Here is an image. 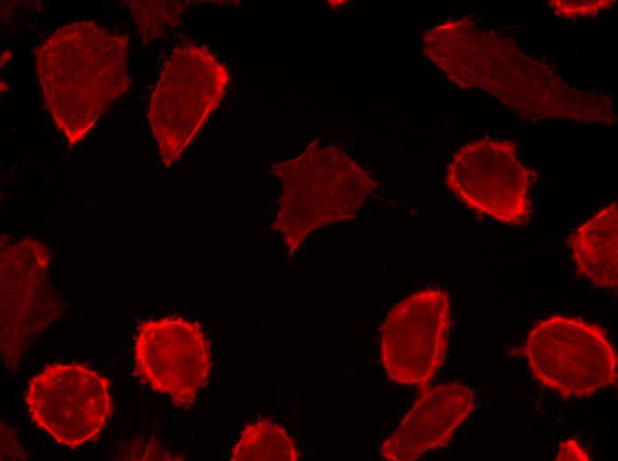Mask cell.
<instances>
[{"label":"cell","mask_w":618,"mask_h":461,"mask_svg":"<svg viewBox=\"0 0 618 461\" xmlns=\"http://www.w3.org/2000/svg\"><path fill=\"white\" fill-rule=\"evenodd\" d=\"M50 259L48 248L36 239L21 240L1 253V355L10 369L63 313L49 281Z\"/></svg>","instance_id":"cell-9"},{"label":"cell","mask_w":618,"mask_h":461,"mask_svg":"<svg viewBox=\"0 0 618 461\" xmlns=\"http://www.w3.org/2000/svg\"><path fill=\"white\" fill-rule=\"evenodd\" d=\"M525 356L534 379L563 398L589 397L616 385L617 354L606 332L579 317L555 315L537 322Z\"/></svg>","instance_id":"cell-5"},{"label":"cell","mask_w":618,"mask_h":461,"mask_svg":"<svg viewBox=\"0 0 618 461\" xmlns=\"http://www.w3.org/2000/svg\"><path fill=\"white\" fill-rule=\"evenodd\" d=\"M614 0L590 1H551L549 6L559 17L574 19L577 17H594L600 12L615 5Z\"/></svg>","instance_id":"cell-15"},{"label":"cell","mask_w":618,"mask_h":461,"mask_svg":"<svg viewBox=\"0 0 618 461\" xmlns=\"http://www.w3.org/2000/svg\"><path fill=\"white\" fill-rule=\"evenodd\" d=\"M576 274L595 286L616 289L618 283L617 202L598 212L568 240Z\"/></svg>","instance_id":"cell-12"},{"label":"cell","mask_w":618,"mask_h":461,"mask_svg":"<svg viewBox=\"0 0 618 461\" xmlns=\"http://www.w3.org/2000/svg\"><path fill=\"white\" fill-rule=\"evenodd\" d=\"M423 49L453 83L484 90L524 119L615 121L607 95L571 86L512 39L481 28L468 17L448 20L426 31Z\"/></svg>","instance_id":"cell-1"},{"label":"cell","mask_w":618,"mask_h":461,"mask_svg":"<svg viewBox=\"0 0 618 461\" xmlns=\"http://www.w3.org/2000/svg\"><path fill=\"white\" fill-rule=\"evenodd\" d=\"M474 407V392L461 383L427 389L382 443V458L413 461L428 451L448 446Z\"/></svg>","instance_id":"cell-11"},{"label":"cell","mask_w":618,"mask_h":461,"mask_svg":"<svg viewBox=\"0 0 618 461\" xmlns=\"http://www.w3.org/2000/svg\"><path fill=\"white\" fill-rule=\"evenodd\" d=\"M271 171L281 184L271 227L289 257L316 230L354 219L377 185L343 148L317 140L299 155L272 164Z\"/></svg>","instance_id":"cell-3"},{"label":"cell","mask_w":618,"mask_h":461,"mask_svg":"<svg viewBox=\"0 0 618 461\" xmlns=\"http://www.w3.org/2000/svg\"><path fill=\"white\" fill-rule=\"evenodd\" d=\"M211 369L210 343L198 322L169 316L138 326L134 373L178 408L190 409Z\"/></svg>","instance_id":"cell-10"},{"label":"cell","mask_w":618,"mask_h":461,"mask_svg":"<svg viewBox=\"0 0 618 461\" xmlns=\"http://www.w3.org/2000/svg\"><path fill=\"white\" fill-rule=\"evenodd\" d=\"M516 143L483 137L463 145L446 172L448 190L471 210L522 226L531 216L529 190L535 170L522 164Z\"/></svg>","instance_id":"cell-6"},{"label":"cell","mask_w":618,"mask_h":461,"mask_svg":"<svg viewBox=\"0 0 618 461\" xmlns=\"http://www.w3.org/2000/svg\"><path fill=\"white\" fill-rule=\"evenodd\" d=\"M556 461H589V455L579 446L578 441L574 439H569L559 446V452L555 458Z\"/></svg>","instance_id":"cell-16"},{"label":"cell","mask_w":618,"mask_h":461,"mask_svg":"<svg viewBox=\"0 0 618 461\" xmlns=\"http://www.w3.org/2000/svg\"><path fill=\"white\" fill-rule=\"evenodd\" d=\"M133 15L139 35L144 43L156 39L180 20L186 4L182 1H125Z\"/></svg>","instance_id":"cell-14"},{"label":"cell","mask_w":618,"mask_h":461,"mask_svg":"<svg viewBox=\"0 0 618 461\" xmlns=\"http://www.w3.org/2000/svg\"><path fill=\"white\" fill-rule=\"evenodd\" d=\"M299 456L292 437L267 418L245 426L230 451L231 461H297Z\"/></svg>","instance_id":"cell-13"},{"label":"cell","mask_w":618,"mask_h":461,"mask_svg":"<svg viewBox=\"0 0 618 461\" xmlns=\"http://www.w3.org/2000/svg\"><path fill=\"white\" fill-rule=\"evenodd\" d=\"M226 66L203 46L185 43L165 62L151 96L148 121L162 164L170 168L221 103Z\"/></svg>","instance_id":"cell-4"},{"label":"cell","mask_w":618,"mask_h":461,"mask_svg":"<svg viewBox=\"0 0 618 461\" xmlns=\"http://www.w3.org/2000/svg\"><path fill=\"white\" fill-rule=\"evenodd\" d=\"M128 37L91 21L58 28L36 49L44 104L70 145L129 87Z\"/></svg>","instance_id":"cell-2"},{"label":"cell","mask_w":618,"mask_h":461,"mask_svg":"<svg viewBox=\"0 0 618 461\" xmlns=\"http://www.w3.org/2000/svg\"><path fill=\"white\" fill-rule=\"evenodd\" d=\"M450 325L443 289L418 290L396 303L380 328L379 356L388 379L426 391L445 361Z\"/></svg>","instance_id":"cell-7"},{"label":"cell","mask_w":618,"mask_h":461,"mask_svg":"<svg viewBox=\"0 0 618 461\" xmlns=\"http://www.w3.org/2000/svg\"><path fill=\"white\" fill-rule=\"evenodd\" d=\"M109 380L77 363L45 366L28 383L32 421L62 446L75 449L98 438L112 415Z\"/></svg>","instance_id":"cell-8"}]
</instances>
